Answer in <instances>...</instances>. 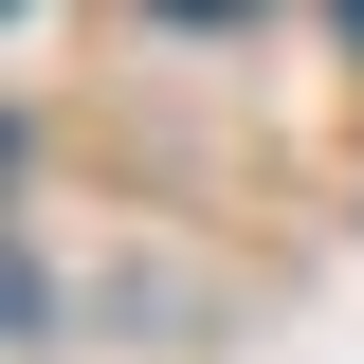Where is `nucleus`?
I'll list each match as a JSON object with an SVG mask.
<instances>
[{
    "label": "nucleus",
    "mask_w": 364,
    "mask_h": 364,
    "mask_svg": "<svg viewBox=\"0 0 364 364\" xmlns=\"http://www.w3.org/2000/svg\"><path fill=\"white\" fill-rule=\"evenodd\" d=\"M164 18H255V0H164Z\"/></svg>",
    "instance_id": "f257e3e1"
},
{
    "label": "nucleus",
    "mask_w": 364,
    "mask_h": 364,
    "mask_svg": "<svg viewBox=\"0 0 364 364\" xmlns=\"http://www.w3.org/2000/svg\"><path fill=\"white\" fill-rule=\"evenodd\" d=\"M328 18H346V55H364V0H328Z\"/></svg>",
    "instance_id": "f03ea898"
}]
</instances>
